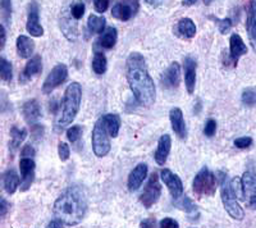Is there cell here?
I'll use <instances>...</instances> for the list:
<instances>
[{
  "label": "cell",
  "instance_id": "8992f818",
  "mask_svg": "<svg viewBox=\"0 0 256 228\" xmlns=\"http://www.w3.org/2000/svg\"><path fill=\"white\" fill-rule=\"evenodd\" d=\"M194 192L198 196H212L216 191V180L209 168L202 167L198 170L192 184Z\"/></svg>",
  "mask_w": 256,
  "mask_h": 228
},
{
  "label": "cell",
  "instance_id": "d4e9b609",
  "mask_svg": "<svg viewBox=\"0 0 256 228\" xmlns=\"http://www.w3.org/2000/svg\"><path fill=\"white\" fill-rule=\"evenodd\" d=\"M27 136L26 128H18V127H12L10 130V141H9V150L12 154H14L20 149V144L24 142Z\"/></svg>",
  "mask_w": 256,
  "mask_h": 228
},
{
  "label": "cell",
  "instance_id": "7c38bea8",
  "mask_svg": "<svg viewBox=\"0 0 256 228\" xmlns=\"http://www.w3.org/2000/svg\"><path fill=\"white\" fill-rule=\"evenodd\" d=\"M35 160L32 158H22L20 162V191H27L35 178Z\"/></svg>",
  "mask_w": 256,
  "mask_h": 228
},
{
  "label": "cell",
  "instance_id": "277c9868",
  "mask_svg": "<svg viewBox=\"0 0 256 228\" xmlns=\"http://www.w3.org/2000/svg\"><path fill=\"white\" fill-rule=\"evenodd\" d=\"M110 134H109L106 126H105L104 118L100 117L96 120L95 126L92 130V136H91V141H92V150L98 158H102L105 155H108L112 149L110 145Z\"/></svg>",
  "mask_w": 256,
  "mask_h": 228
},
{
  "label": "cell",
  "instance_id": "7dc6e473",
  "mask_svg": "<svg viewBox=\"0 0 256 228\" xmlns=\"http://www.w3.org/2000/svg\"><path fill=\"white\" fill-rule=\"evenodd\" d=\"M0 34H2V45H0V49L3 50L4 46H6V26L2 24L0 26Z\"/></svg>",
  "mask_w": 256,
  "mask_h": 228
},
{
  "label": "cell",
  "instance_id": "30bf717a",
  "mask_svg": "<svg viewBox=\"0 0 256 228\" xmlns=\"http://www.w3.org/2000/svg\"><path fill=\"white\" fill-rule=\"evenodd\" d=\"M38 2H31L28 6V12H27V32L34 38H41L44 35V28L40 24V16H38Z\"/></svg>",
  "mask_w": 256,
  "mask_h": 228
},
{
  "label": "cell",
  "instance_id": "ab89813d",
  "mask_svg": "<svg viewBox=\"0 0 256 228\" xmlns=\"http://www.w3.org/2000/svg\"><path fill=\"white\" fill-rule=\"evenodd\" d=\"M216 132V122L214 120H208L206 123H205L204 127V134L208 138H212L214 136Z\"/></svg>",
  "mask_w": 256,
  "mask_h": 228
},
{
  "label": "cell",
  "instance_id": "8d00e7d4",
  "mask_svg": "<svg viewBox=\"0 0 256 228\" xmlns=\"http://www.w3.org/2000/svg\"><path fill=\"white\" fill-rule=\"evenodd\" d=\"M230 188H232L233 194L236 195V198H238L240 200L244 199V188H242V181L238 177H234V178L230 181Z\"/></svg>",
  "mask_w": 256,
  "mask_h": 228
},
{
  "label": "cell",
  "instance_id": "1f68e13d",
  "mask_svg": "<svg viewBox=\"0 0 256 228\" xmlns=\"http://www.w3.org/2000/svg\"><path fill=\"white\" fill-rule=\"evenodd\" d=\"M0 77L4 82H10L13 77V68L10 62L6 60L4 56L0 58Z\"/></svg>",
  "mask_w": 256,
  "mask_h": 228
},
{
  "label": "cell",
  "instance_id": "83f0119b",
  "mask_svg": "<svg viewBox=\"0 0 256 228\" xmlns=\"http://www.w3.org/2000/svg\"><path fill=\"white\" fill-rule=\"evenodd\" d=\"M242 188L246 196H252L256 194V174L252 172H244L242 176Z\"/></svg>",
  "mask_w": 256,
  "mask_h": 228
},
{
  "label": "cell",
  "instance_id": "d6a6232c",
  "mask_svg": "<svg viewBox=\"0 0 256 228\" xmlns=\"http://www.w3.org/2000/svg\"><path fill=\"white\" fill-rule=\"evenodd\" d=\"M0 6H2L3 24L6 26V24H9L12 20V0H0Z\"/></svg>",
  "mask_w": 256,
  "mask_h": 228
},
{
  "label": "cell",
  "instance_id": "b9f144b4",
  "mask_svg": "<svg viewBox=\"0 0 256 228\" xmlns=\"http://www.w3.org/2000/svg\"><path fill=\"white\" fill-rule=\"evenodd\" d=\"M42 134H44V128H42V126H40V124H38V123L32 124V127H31L32 140L34 141L41 140V138H42Z\"/></svg>",
  "mask_w": 256,
  "mask_h": 228
},
{
  "label": "cell",
  "instance_id": "e575fe53",
  "mask_svg": "<svg viewBox=\"0 0 256 228\" xmlns=\"http://www.w3.org/2000/svg\"><path fill=\"white\" fill-rule=\"evenodd\" d=\"M84 8H86V6H84V2H82V0H77V2H74V3L72 4V6H70V14H72V17L76 20H81L84 14Z\"/></svg>",
  "mask_w": 256,
  "mask_h": 228
},
{
  "label": "cell",
  "instance_id": "7bdbcfd3",
  "mask_svg": "<svg viewBox=\"0 0 256 228\" xmlns=\"http://www.w3.org/2000/svg\"><path fill=\"white\" fill-rule=\"evenodd\" d=\"M234 146L238 148V149H246V148H250L251 144H252V138H240L234 140Z\"/></svg>",
  "mask_w": 256,
  "mask_h": 228
},
{
  "label": "cell",
  "instance_id": "ffe728a7",
  "mask_svg": "<svg viewBox=\"0 0 256 228\" xmlns=\"http://www.w3.org/2000/svg\"><path fill=\"white\" fill-rule=\"evenodd\" d=\"M246 28H248L251 46L256 52V0H250V4H248Z\"/></svg>",
  "mask_w": 256,
  "mask_h": 228
},
{
  "label": "cell",
  "instance_id": "ac0fdd59",
  "mask_svg": "<svg viewBox=\"0 0 256 228\" xmlns=\"http://www.w3.org/2000/svg\"><path fill=\"white\" fill-rule=\"evenodd\" d=\"M172 149V138L169 134H163L162 138H159V142H158L156 152H155V162H156L159 166H164L169 156V152Z\"/></svg>",
  "mask_w": 256,
  "mask_h": 228
},
{
  "label": "cell",
  "instance_id": "4fadbf2b",
  "mask_svg": "<svg viewBox=\"0 0 256 228\" xmlns=\"http://www.w3.org/2000/svg\"><path fill=\"white\" fill-rule=\"evenodd\" d=\"M180 81V67L177 62H173L172 64L169 66L163 74H162V86L166 90H173L177 88Z\"/></svg>",
  "mask_w": 256,
  "mask_h": 228
},
{
  "label": "cell",
  "instance_id": "836d02e7",
  "mask_svg": "<svg viewBox=\"0 0 256 228\" xmlns=\"http://www.w3.org/2000/svg\"><path fill=\"white\" fill-rule=\"evenodd\" d=\"M242 102L248 106H256V88H248L242 92Z\"/></svg>",
  "mask_w": 256,
  "mask_h": 228
},
{
  "label": "cell",
  "instance_id": "60d3db41",
  "mask_svg": "<svg viewBox=\"0 0 256 228\" xmlns=\"http://www.w3.org/2000/svg\"><path fill=\"white\" fill-rule=\"evenodd\" d=\"M110 0H94V6L98 13H105L108 10Z\"/></svg>",
  "mask_w": 256,
  "mask_h": 228
},
{
  "label": "cell",
  "instance_id": "8fae6325",
  "mask_svg": "<svg viewBox=\"0 0 256 228\" xmlns=\"http://www.w3.org/2000/svg\"><path fill=\"white\" fill-rule=\"evenodd\" d=\"M160 177H162V181L164 182V184L168 188L173 199L178 200L180 198H182V195H184V184H182L180 178L176 173H173L170 170H163L160 172Z\"/></svg>",
  "mask_w": 256,
  "mask_h": 228
},
{
  "label": "cell",
  "instance_id": "e0dca14e",
  "mask_svg": "<svg viewBox=\"0 0 256 228\" xmlns=\"http://www.w3.org/2000/svg\"><path fill=\"white\" fill-rule=\"evenodd\" d=\"M244 54H248V46L238 34H233L230 38V58L233 66H237L238 59Z\"/></svg>",
  "mask_w": 256,
  "mask_h": 228
},
{
  "label": "cell",
  "instance_id": "c3c4849f",
  "mask_svg": "<svg viewBox=\"0 0 256 228\" xmlns=\"http://www.w3.org/2000/svg\"><path fill=\"white\" fill-rule=\"evenodd\" d=\"M155 226V220H142V222L140 223V227L142 228H152Z\"/></svg>",
  "mask_w": 256,
  "mask_h": 228
},
{
  "label": "cell",
  "instance_id": "db71d44e",
  "mask_svg": "<svg viewBox=\"0 0 256 228\" xmlns=\"http://www.w3.org/2000/svg\"><path fill=\"white\" fill-rule=\"evenodd\" d=\"M202 2H204L205 6H210V4H212L214 0H202Z\"/></svg>",
  "mask_w": 256,
  "mask_h": 228
},
{
  "label": "cell",
  "instance_id": "7a4b0ae2",
  "mask_svg": "<svg viewBox=\"0 0 256 228\" xmlns=\"http://www.w3.org/2000/svg\"><path fill=\"white\" fill-rule=\"evenodd\" d=\"M88 194L78 184H73L62 192L54 202L52 213L56 220H59L66 226H76L82 222L88 213Z\"/></svg>",
  "mask_w": 256,
  "mask_h": 228
},
{
  "label": "cell",
  "instance_id": "7402d4cb",
  "mask_svg": "<svg viewBox=\"0 0 256 228\" xmlns=\"http://www.w3.org/2000/svg\"><path fill=\"white\" fill-rule=\"evenodd\" d=\"M16 46H17L18 56H20V58H30V56L34 54V52H35V42H34V40H32L31 38H28V36H18Z\"/></svg>",
  "mask_w": 256,
  "mask_h": 228
},
{
  "label": "cell",
  "instance_id": "6da1fadb",
  "mask_svg": "<svg viewBox=\"0 0 256 228\" xmlns=\"http://www.w3.org/2000/svg\"><path fill=\"white\" fill-rule=\"evenodd\" d=\"M126 74L130 88L134 99L144 106H150L156 99V88L152 76L148 74V66L142 54L134 52L126 62Z\"/></svg>",
  "mask_w": 256,
  "mask_h": 228
},
{
  "label": "cell",
  "instance_id": "f5cc1de1",
  "mask_svg": "<svg viewBox=\"0 0 256 228\" xmlns=\"http://www.w3.org/2000/svg\"><path fill=\"white\" fill-rule=\"evenodd\" d=\"M196 2H198V0H184V2H182V4L186 6H194Z\"/></svg>",
  "mask_w": 256,
  "mask_h": 228
},
{
  "label": "cell",
  "instance_id": "44dd1931",
  "mask_svg": "<svg viewBox=\"0 0 256 228\" xmlns=\"http://www.w3.org/2000/svg\"><path fill=\"white\" fill-rule=\"evenodd\" d=\"M22 113H24V120H26L28 124L32 126V124L38 123V120L41 117V108L38 100L32 99L24 102V108H22Z\"/></svg>",
  "mask_w": 256,
  "mask_h": 228
},
{
  "label": "cell",
  "instance_id": "f6af8a7d",
  "mask_svg": "<svg viewBox=\"0 0 256 228\" xmlns=\"http://www.w3.org/2000/svg\"><path fill=\"white\" fill-rule=\"evenodd\" d=\"M35 149L32 145H26V146L22 149L20 152V155H22V158H34L35 156Z\"/></svg>",
  "mask_w": 256,
  "mask_h": 228
},
{
  "label": "cell",
  "instance_id": "816d5d0a",
  "mask_svg": "<svg viewBox=\"0 0 256 228\" xmlns=\"http://www.w3.org/2000/svg\"><path fill=\"white\" fill-rule=\"evenodd\" d=\"M248 205H250V208L255 210L256 209V194L255 195L250 196V200H248Z\"/></svg>",
  "mask_w": 256,
  "mask_h": 228
},
{
  "label": "cell",
  "instance_id": "ba28073f",
  "mask_svg": "<svg viewBox=\"0 0 256 228\" xmlns=\"http://www.w3.org/2000/svg\"><path fill=\"white\" fill-rule=\"evenodd\" d=\"M68 77V68L66 64H58L52 68V72L48 74L45 78L44 85H42V92L44 94H50L56 90V88L64 84V81Z\"/></svg>",
  "mask_w": 256,
  "mask_h": 228
},
{
  "label": "cell",
  "instance_id": "d6986e66",
  "mask_svg": "<svg viewBox=\"0 0 256 228\" xmlns=\"http://www.w3.org/2000/svg\"><path fill=\"white\" fill-rule=\"evenodd\" d=\"M184 84L188 94H194L196 85V60L191 56L184 58Z\"/></svg>",
  "mask_w": 256,
  "mask_h": 228
},
{
  "label": "cell",
  "instance_id": "52a82bcc",
  "mask_svg": "<svg viewBox=\"0 0 256 228\" xmlns=\"http://www.w3.org/2000/svg\"><path fill=\"white\" fill-rule=\"evenodd\" d=\"M160 195H162V184L159 182V177L156 173H152L141 194L140 202L146 209L152 208V205L159 200Z\"/></svg>",
  "mask_w": 256,
  "mask_h": 228
},
{
  "label": "cell",
  "instance_id": "681fc988",
  "mask_svg": "<svg viewBox=\"0 0 256 228\" xmlns=\"http://www.w3.org/2000/svg\"><path fill=\"white\" fill-rule=\"evenodd\" d=\"M46 227L49 228H56V227H66V224H64L63 222H60L59 220H52V222L49 223V224L46 226Z\"/></svg>",
  "mask_w": 256,
  "mask_h": 228
},
{
  "label": "cell",
  "instance_id": "f1b7e54d",
  "mask_svg": "<svg viewBox=\"0 0 256 228\" xmlns=\"http://www.w3.org/2000/svg\"><path fill=\"white\" fill-rule=\"evenodd\" d=\"M106 26V20L104 17L91 14L88 20V30L91 34H102Z\"/></svg>",
  "mask_w": 256,
  "mask_h": 228
},
{
  "label": "cell",
  "instance_id": "ee69618b",
  "mask_svg": "<svg viewBox=\"0 0 256 228\" xmlns=\"http://www.w3.org/2000/svg\"><path fill=\"white\" fill-rule=\"evenodd\" d=\"M159 226L162 228H178L180 224H178L177 220H172V218H164V220H160Z\"/></svg>",
  "mask_w": 256,
  "mask_h": 228
},
{
  "label": "cell",
  "instance_id": "9a60e30c",
  "mask_svg": "<svg viewBox=\"0 0 256 228\" xmlns=\"http://www.w3.org/2000/svg\"><path fill=\"white\" fill-rule=\"evenodd\" d=\"M146 176H148V166L145 163L137 164L134 170L128 176V190L131 192L138 190L142 182L145 181Z\"/></svg>",
  "mask_w": 256,
  "mask_h": 228
},
{
  "label": "cell",
  "instance_id": "5bb4252c",
  "mask_svg": "<svg viewBox=\"0 0 256 228\" xmlns=\"http://www.w3.org/2000/svg\"><path fill=\"white\" fill-rule=\"evenodd\" d=\"M169 120H170V123H172V130L174 131V134H177L180 138L184 140V138H187V127L182 110H180V108H177V106L170 109Z\"/></svg>",
  "mask_w": 256,
  "mask_h": 228
},
{
  "label": "cell",
  "instance_id": "d590c367",
  "mask_svg": "<svg viewBox=\"0 0 256 228\" xmlns=\"http://www.w3.org/2000/svg\"><path fill=\"white\" fill-rule=\"evenodd\" d=\"M82 132H84V130H82V127L78 126V124L70 127V128H68V131H67L68 141H70V142H72V144H76L77 141L81 140Z\"/></svg>",
  "mask_w": 256,
  "mask_h": 228
},
{
  "label": "cell",
  "instance_id": "f907efd6",
  "mask_svg": "<svg viewBox=\"0 0 256 228\" xmlns=\"http://www.w3.org/2000/svg\"><path fill=\"white\" fill-rule=\"evenodd\" d=\"M145 2L148 4V6H159L160 4L163 3L164 0H145Z\"/></svg>",
  "mask_w": 256,
  "mask_h": 228
},
{
  "label": "cell",
  "instance_id": "f35d334b",
  "mask_svg": "<svg viewBox=\"0 0 256 228\" xmlns=\"http://www.w3.org/2000/svg\"><path fill=\"white\" fill-rule=\"evenodd\" d=\"M216 24H218V28L220 31L222 35H226L230 31L232 28V20L230 18H226V20H219V18H216Z\"/></svg>",
  "mask_w": 256,
  "mask_h": 228
},
{
  "label": "cell",
  "instance_id": "3957f363",
  "mask_svg": "<svg viewBox=\"0 0 256 228\" xmlns=\"http://www.w3.org/2000/svg\"><path fill=\"white\" fill-rule=\"evenodd\" d=\"M82 100V88L78 82H72L66 88L63 96V109H62L60 117L58 120V128H64L70 126V123L74 120L77 113L81 106Z\"/></svg>",
  "mask_w": 256,
  "mask_h": 228
},
{
  "label": "cell",
  "instance_id": "4316f807",
  "mask_svg": "<svg viewBox=\"0 0 256 228\" xmlns=\"http://www.w3.org/2000/svg\"><path fill=\"white\" fill-rule=\"evenodd\" d=\"M102 118H104L105 126H106V130H108L110 138H116L118 134H120V117H118L116 114L109 113L102 116Z\"/></svg>",
  "mask_w": 256,
  "mask_h": 228
},
{
  "label": "cell",
  "instance_id": "484cf974",
  "mask_svg": "<svg viewBox=\"0 0 256 228\" xmlns=\"http://www.w3.org/2000/svg\"><path fill=\"white\" fill-rule=\"evenodd\" d=\"M18 186H20V184L17 172L14 170H6V174H4V188H6V194L13 195L17 191Z\"/></svg>",
  "mask_w": 256,
  "mask_h": 228
},
{
  "label": "cell",
  "instance_id": "74e56055",
  "mask_svg": "<svg viewBox=\"0 0 256 228\" xmlns=\"http://www.w3.org/2000/svg\"><path fill=\"white\" fill-rule=\"evenodd\" d=\"M58 155H59V159H60L62 162H66L70 159V146H68V144L63 142V141H62V142H59Z\"/></svg>",
  "mask_w": 256,
  "mask_h": 228
},
{
  "label": "cell",
  "instance_id": "cb8c5ba5",
  "mask_svg": "<svg viewBox=\"0 0 256 228\" xmlns=\"http://www.w3.org/2000/svg\"><path fill=\"white\" fill-rule=\"evenodd\" d=\"M116 38H118V32L116 27H108L104 30V32L98 40V45L102 49H113L116 44Z\"/></svg>",
  "mask_w": 256,
  "mask_h": 228
},
{
  "label": "cell",
  "instance_id": "5b68a950",
  "mask_svg": "<svg viewBox=\"0 0 256 228\" xmlns=\"http://www.w3.org/2000/svg\"><path fill=\"white\" fill-rule=\"evenodd\" d=\"M220 176V184H222V202H223L224 209L227 213L232 216L233 220H242L244 216V209L236 200V195L233 194L230 188V182L227 181V176L224 173H219Z\"/></svg>",
  "mask_w": 256,
  "mask_h": 228
},
{
  "label": "cell",
  "instance_id": "2e32d148",
  "mask_svg": "<svg viewBox=\"0 0 256 228\" xmlns=\"http://www.w3.org/2000/svg\"><path fill=\"white\" fill-rule=\"evenodd\" d=\"M42 70V60H41L40 56H35L34 58L30 59L27 62L26 67L24 68L22 74H20V84H26V82L31 81L34 77L38 76Z\"/></svg>",
  "mask_w": 256,
  "mask_h": 228
},
{
  "label": "cell",
  "instance_id": "bcb514c9",
  "mask_svg": "<svg viewBox=\"0 0 256 228\" xmlns=\"http://www.w3.org/2000/svg\"><path fill=\"white\" fill-rule=\"evenodd\" d=\"M8 210H9V204L3 198V199L0 200V216H2V218H4V216H6Z\"/></svg>",
  "mask_w": 256,
  "mask_h": 228
},
{
  "label": "cell",
  "instance_id": "4dcf8cb0",
  "mask_svg": "<svg viewBox=\"0 0 256 228\" xmlns=\"http://www.w3.org/2000/svg\"><path fill=\"white\" fill-rule=\"evenodd\" d=\"M177 206L180 209H182L184 213L188 214L190 216H198V206H196L195 202H192L190 198H187V196L182 198V199L177 202Z\"/></svg>",
  "mask_w": 256,
  "mask_h": 228
},
{
  "label": "cell",
  "instance_id": "9c48e42d",
  "mask_svg": "<svg viewBox=\"0 0 256 228\" xmlns=\"http://www.w3.org/2000/svg\"><path fill=\"white\" fill-rule=\"evenodd\" d=\"M138 8H140L138 0H120L112 8V16L116 20L127 22L136 16Z\"/></svg>",
  "mask_w": 256,
  "mask_h": 228
},
{
  "label": "cell",
  "instance_id": "603a6c76",
  "mask_svg": "<svg viewBox=\"0 0 256 228\" xmlns=\"http://www.w3.org/2000/svg\"><path fill=\"white\" fill-rule=\"evenodd\" d=\"M176 32L184 38H192L196 35V24L191 18H182L176 26Z\"/></svg>",
  "mask_w": 256,
  "mask_h": 228
},
{
  "label": "cell",
  "instance_id": "f546056e",
  "mask_svg": "<svg viewBox=\"0 0 256 228\" xmlns=\"http://www.w3.org/2000/svg\"><path fill=\"white\" fill-rule=\"evenodd\" d=\"M92 70L96 74H104L108 68V62H106V56L102 52H95L92 58Z\"/></svg>",
  "mask_w": 256,
  "mask_h": 228
}]
</instances>
